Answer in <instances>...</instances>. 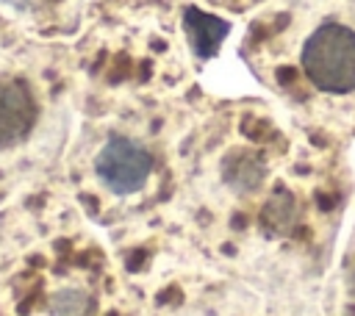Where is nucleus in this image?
<instances>
[{
  "label": "nucleus",
  "mask_w": 355,
  "mask_h": 316,
  "mask_svg": "<svg viewBox=\"0 0 355 316\" xmlns=\"http://www.w3.org/2000/svg\"><path fill=\"white\" fill-rule=\"evenodd\" d=\"M294 72L300 103L333 139L355 136V0H324L305 11Z\"/></svg>",
  "instance_id": "obj_1"
},
{
  "label": "nucleus",
  "mask_w": 355,
  "mask_h": 316,
  "mask_svg": "<svg viewBox=\"0 0 355 316\" xmlns=\"http://www.w3.org/2000/svg\"><path fill=\"white\" fill-rule=\"evenodd\" d=\"M183 28H186V36H189L194 55H200V58H211L219 50L222 39L227 36V22L214 17V14H205L200 8H186Z\"/></svg>",
  "instance_id": "obj_4"
},
{
  "label": "nucleus",
  "mask_w": 355,
  "mask_h": 316,
  "mask_svg": "<svg viewBox=\"0 0 355 316\" xmlns=\"http://www.w3.org/2000/svg\"><path fill=\"white\" fill-rule=\"evenodd\" d=\"M94 172L114 194H133L147 183L153 155L144 144L128 136H111L94 155Z\"/></svg>",
  "instance_id": "obj_2"
},
{
  "label": "nucleus",
  "mask_w": 355,
  "mask_h": 316,
  "mask_svg": "<svg viewBox=\"0 0 355 316\" xmlns=\"http://www.w3.org/2000/svg\"><path fill=\"white\" fill-rule=\"evenodd\" d=\"M36 122V100L17 78H0V150L19 144Z\"/></svg>",
  "instance_id": "obj_3"
},
{
  "label": "nucleus",
  "mask_w": 355,
  "mask_h": 316,
  "mask_svg": "<svg viewBox=\"0 0 355 316\" xmlns=\"http://www.w3.org/2000/svg\"><path fill=\"white\" fill-rule=\"evenodd\" d=\"M341 297H344L347 308L355 310V230H352L349 244L341 258Z\"/></svg>",
  "instance_id": "obj_6"
},
{
  "label": "nucleus",
  "mask_w": 355,
  "mask_h": 316,
  "mask_svg": "<svg viewBox=\"0 0 355 316\" xmlns=\"http://www.w3.org/2000/svg\"><path fill=\"white\" fill-rule=\"evenodd\" d=\"M86 305H89V294L83 288L69 286V288H61L50 297L47 310H50V316H80L86 310Z\"/></svg>",
  "instance_id": "obj_5"
}]
</instances>
